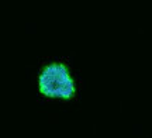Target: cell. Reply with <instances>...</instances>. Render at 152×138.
Returning <instances> with one entry per match:
<instances>
[{
  "instance_id": "6da1fadb",
  "label": "cell",
  "mask_w": 152,
  "mask_h": 138,
  "mask_svg": "<svg viewBox=\"0 0 152 138\" xmlns=\"http://www.w3.org/2000/svg\"><path fill=\"white\" fill-rule=\"evenodd\" d=\"M39 90L49 97H72L75 83L68 68L62 64H51L39 75Z\"/></svg>"
}]
</instances>
